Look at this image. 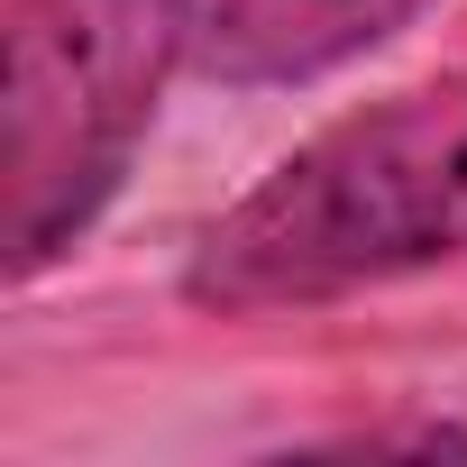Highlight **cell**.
Segmentation results:
<instances>
[{"label": "cell", "mask_w": 467, "mask_h": 467, "mask_svg": "<svg viewBox=\"0 0 467 467\" xmlns=\"http://www.w3.org/2000/svg\"><path fill=\"white\" fill-rule=\"evenodd\" d=\"M467 257V74L385 92L239 192L183 257L202 312H303Z\"/></svg>", "instance_id": "1"}, {"label": "cell", "mask_w": 467, "mask_h": 467, "mask_svg": "<svg viewBox=\"0 0 467 467\" xmlns=\"http://www.w3.org/2000/svg\"><path fill=\"white\" fill-rule=\"evenodd\" d=\"M192 74V0H19L0 65L10 275H47L119 202L165 83Z\"/></svg>", "instance_id": "2"}, {"label": "cell", "mask_w": 467, "mask_h": 467, "mask_svg": "<svg viewBox=\"0 0 467 467\" xmlns=\"http://www.w3.org/2000/svg\"><path fill=\"white\" fill-rule=\"evenodd\" d=\"M421 10L431 0H192V74L220 92H294Z\"/></svg>", "instance_id": "3"}]
</instances>
